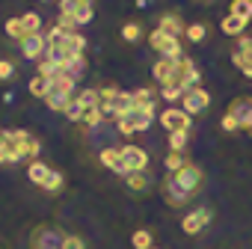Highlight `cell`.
<instances>
[{
	"mask_svg": "<svg viewBox=\"0 0 252 249\" xmlns=\"http://www.w3.org/2000/svg\"><path fill=\"white\" fill-rule=\"evenodd\" d=\"M163 196H166V202H169V205H175V208H181V205H187V202H190V196H187V193H181V190L172 184V178H166V181H163Z\"/></svg>",
	"mask_w": 252,
	"mask_h": 249,
	"instance_id": "cell-17",
	"label": "cell"
},
{
	"mask_svg": "<svg viewBox=\"0 0 252 249\" xmlns=\"http://www.w3.org/2000/svg\"><path fill=\"white\" fill-rule=\"evenodd\" d=\"M57 27H60V30H65V33H74V27H77V24H74V18H71L68 12H60V18H57Z\"/></svg>",
	"mask_w": 252,
	"mask_h": 249,
	"instance_id": "cell-37",
	"label": "cell"
},
{
	"mask_svg": "<svg viewBox=\"0 0 252 249\" xmlns=\"http://www.w3.org/2000/svg\"><path fill=\"white\" fill-rule=\"evenodd\" d=\"M208 104H211V92H205L202 86L184 92V98H181V110H184L187 116H196V113L208 110Z\"/></svg>",
	"mask_w": 252,
	"mask_h": 249,
	"instance_id": "cell-8",
	"label": "cell"
},
{
	"mask_svg": "<svg viewBox=\"0 0 252 249\" xmlns=\"http://www.w3.org/2000/svg\"><path fill=\"white\" fill-rule=\"evenodd\" d=\"M199 68L187 60V57H181L178 62H175V74H172V83L169 86H178L181 92H190V89H196L199 86Z\"/></svg>",
	"mask_w": 252,
	"mask_h": 249,
	"instance_id": "cell-3",
	"label": "cell"
},
{
	"mask_svg": "<svg viewBox=\"0 0 252 249\" xmlns=\"http://www.w3.org/2000/svg\"><path fill=\"white\" fill-rule=\"evenodd\" d=\"M98 160H101L107 169H113V172L125 175V169H122V149H104V152L98 155Z\"/></svg>",
	"mask_w": 252,
	"mask_h": 249,
	"instance_id": "cell-14",
	"label": "cell"
},
{
	"mask_svg": "<svg viewBox=\"0 0 252 249\" xmlns=\"http://www.w3.org/2000/svg\"><path fill=\"white\" fill-rule=\"evenodd\" d=\"M228 15L240 18V21H252V0H231L228 3Z\"/></svg>",
	"mask_w": 252,
	"mask_h": 249,
	"instance_id": "cell-18",
	"label": "cell"
},
{
	"mask_svg": "<svg viewBox=\"0 0 252 249\" xmlns=\"http://www.w3.org/2000/svg\"><path fill=\"white\" fill-rule=\"evenodd\" d=\"M48 89H51V80H48V77L36 74V77L30 80V95H33V98H48Z\"/></svg>",
	"mask_w": 252,
	"mask_h": 249,
	"instance_id": "cell-22",
	"label": "cell"
},
{
	"mask_svg": "<svg viewBox=\"0 0 252 249\" xmlns=\"http://www.w3.org/2000/svg\"><path fill=\"white\" fill-rule=\"evenodd\" d=\"M6 36L15 39V42H24V36H27L24 21H21V18H9V21H6Z\"/></svg>",
	"mask_w": 252,
	"mask_h": 249,
	"instance_id": "cell-25",
	"label": "cell"
},
{
	"mask_svg": "<svg viewBox=\"0 0 252 249\" xmlns=\"http://www.w3.org/2000/svg\"><path fill=\"white\" fill-rule=\"evenodd\" d=\"M149 45L160 54V60H181L184 57V48H181V42H178V36H169V33H163V30H152L149 33Z\"/></svg>",
	"mask_w": 252,
	"mask_h": 249,
	"instance_id": "cell-2",
	"label": "cell"
},
{
	"mask_svg": "<svg viewBox=\"0 0 252 249\" xmlns=\"http://www.w3.org/2000/svg\"><path fill=\"white\" fill-rule=\"evenodd\" d=\"M187 140H190V131H175V134H169V149L172 152H184Z\"/></svg>",
	"mask_w": 252,
	"mask_h": 249,
	"instance_id": "cell-29",
	"label": "cell"
},
{
	"mask_svg": "<svg viewBox=\"0 0 252 249\" xmlns=\"http://www.w3.org/2000/svg\"><path fill=\"white\" fill-rule=\"evenodd\" d=\"M152 74H155V80L160 86H169L172 83V74H175V60H158L155 68H152Z\"/></svg>",
	"mask_w": 252,
	"mask_h": 249,
	"instance_id": "cell-13",
	"label": "cell"
},
{
	"mask_svg": "<svg viewBox=\"0 0 252 249\" xmlns=\"http://www.w3.org/2000/svg\"><path fill=\"white\" fill-rule=\"evenodd\" d=\"M104 122V116H101V110L95 107V110H83V124L86 128H95V124H101Z\"/></svg>",
	"mask_w": 252,
	"mask_h": 249,
	"instance_id": "cell-33",
	"label": "cell"
},
{
	"mask_svg": "<svg viewBox=\"0 0 252 249\" xmlns=\"http://www.w3.org/2000/svg\"><path fill=\"white\" fill-rule=\"evenodd\" d=\"M231 62H234L246 77H252V39H249V36H240V39H237V45L231 48Z\"/></svg>",
	"mask_w": 252,
	"mask_h": 249,
	"instance_id": "cell-7",
	"label": "cell"
},
{
	"mask_svg": "<svg viewBox=\"0 0 252 249\" xmlns=\"http://www.w3.org/2000/svg\"><path fill=\"white\" fill-rule=\"evenodd\" d=\"M60 249H83V240L77 234H63L60 237Z\"/></svg>",
	"mask_w": 252,
	"mask_h": 249,
	"instance_id": "cell-36",
	"label": "cell"
},
{
	"mask_svg": "<svg viewBox=\"0 0 252 249\" xmlns=\"http://www.w3.org/2000/svg\"><path fill=\"white\" fill-rule=\"evenodd\" d=\"M15 74V62L12 60H0V80H9Z\"/></svg>",
	"mask_w": 252,
	"mask_h": 249,
	"instance_id": "cell-39",
	"label": "cell"
},
{
	"mask_svg": "<svg viewBox=\"0 0 252 249\" xmlns=\"http://www.w3.org/2000/svg\"><path fill=\"white\" fill-rule=\"evenodd\" d=\"M74 101H77L83 110H95V107H101V95H98V89H83V92L74 95Z\"/></svg>",
	"mask_w": 252,
	"mask_h": 249,
	"instance_id": "cell-20",
	"label": "cell"
},
{
	"mask_svg": "<svg viewBox=\"0 0 252 249\" xmlns=\"http://www.w3.org/2000/svg\"><path fill=\"white\" fill-rule=\"evenodd\" d=\"M146 166H149V152L146 149H140V146H125L122 149V169H125V175L128 172H146Z\"/></svg>",
	"mask_w": 252,
	"mask_h": 249,
	"instance_id": "cell-5",
	"label": "cell"
},
{
	"mask_svg": "<svg viewBox=\"0 0 252 249\" xmlns=\"http://www.w3.org/2000/svg\"><path fill=\"white\" fill-rule=\"evenodd\" d=\"M228 113L237 119L240 124V131H252V98L249 95H240L228 104Z\"/></svg>",
	"mask_w": 252,
	"mask_h": 249,
	"instance_id": "cell-9",
	"label": "cell"
},
{
	"mask_svg": "<svg viewBox=\"0 0 252 249\" xmlns=\"http://www.w3.org/2000/svg\"><path fill=\"white\" fill-rule=\"evenodd\" d=\"M131 243H134V249H152V234L140 228V231L131 234Z\"/></svg>",
	"mask_w": 252,
	"mask_h": 249,
	"instance_id": "cell-32",
	"label": "cell"
},
{
	"mask_svg": "<svg viewBox=\"0 0 252 249\" xmlns=\"http://www.w3.org/2000/svg\"><path fill=\"white\" fill-rule=\"evenodd\" d=\"M158 119H160V124H163V131H166V134H175V131H190V116H187L181 107H166Z\"/></svg>",
	"mask_w": 252,
	"mask_h": 249,
	"instance_id": "cell-6",
	"label": "cell"
},
{
	"mask_svg": "<svg viewBox=\"0 0 252 249\" xmlns=\"http://www.w3.org/2000/svg\"><path fill=\"white\" fill-rule=\"evenodd\" d=\"M71 18L74 24H89L95 18V6H92V0H77V6L71 9Z\"/></svg>",
	"mask_w": 252,
	"mask_h": 249,
	"instance_id": "cell-16",
	"label": "cell"
},
{
	"mask_svg": "<svg viewBox=\"0 0 252 249\" xmlns=\"http://www.w3.org/2000/svg\"><path fill=\"white\" fill-rule=\"evenodd\" d=\"M184 36H187L190 42H205V36H208V27H205V24H187Z\"/></svg>",
	"mask_w": 252,
	"mask_h": 249,
	"instance_id": "cell-30",
	"label": "cell"
},
{
	"mask_svg": "<svg viewBox=\"0 0 252 249\" xmlns=\"http://www.w3.org/2000/svg\"><path fill=\"white\" fill-rule=\"evenodd\" d=\"M220 30H222L225 36L240 39V36H243V30H246V21H240V18H234V15H225V18L220 21Z\"/></svg>",
	"mask_w": 252,
	"mask_h": 249,
	"instance_id": "cell-19",
	"label": "cell"
},
{
	"mask_svg": "<svg viewBox=\"0 0 252 249\" xmlns=\"http://www.w3.org/2000/svg\"><path fill=\"white\" fill-rule=\"evenodd\" d=\"M39 149H42V146H39V140H36V137H30L27 131H21V128L3 131V128H0V163H3V166L18 163V160H24V157L36 160Z\"/></svg>",
	"mask_w": 252,
	"mask_h": 249,
	"instance_id": "cell-1",
	"label": "cell"
},
{
	"mask_svg": "<svg viewBox=\"0 0 252 249\" xmlns=\"http://www.w3.org/2000/svg\"><path fill=\"white\" fill-rule=\"evenodd\" d=\"M39 74L48 77V80H54V77H60V74H65V71H63V65H57V62H51V60H42V62H39Z\"/></svg>",
	"mask_w": 252,
	"mask_h": 249,
	"instance_id": "cell-27",
	"label": "cell"
},
{
	"mask_svg": "<svg viewBox=\"0 0 252 249\" xmlns=\"http://www.w3.org/2000/svg\"><path fill=\"white\" fill-rule=\"evenodd\" d=\"M152 249H158V246H152Z\"/></svg>",
	"mask_w": 252,
	"mask_h": 249,
	"instance_id": "cell-42",
	"label": "cell"
},
{
	"mask_svg": "<svg viewBox=\"0 0 252 249\" xmlns=\"http://www.w3.org/2000/svg\"><path fill=\"white\" fill-rule=\"evenodd\" d=\"M68 51H71V57H83V51H86V36L71 33V36H68Z\"/></svg>",
	"mask_w": 252,
	"mask_h": 249,
	"instance_id": "cell-28",
	"label": "cell"
},
{
	"mask_svg": "<svg viewBox=\"0 0 252 249\" xmlns=\"http://www.w3.org/2000/svg\"><path fill=\"white\" fill-rule=\"evenodd\" d=\"M163 163H166V169H169V172L175 175V172H178V169H184V166H187L190 160H187V155H184V152H169Z\"/></svg>",
	"mask_w": 252,
	"mask_h": 249,
	"instance_id": "cell-23",
	"label": "cell"
},
{
	"mask_svg": "<svg viewBox=\"0 0 252 249\" xmlns=\"http://www.w3.org/2000/svg\"><path fill=\"white\" fill-rule=\"evenodd\" d=\"M125 181H128V187H131L134 193H146V187H149L146 172H128V175H125Z\"/></svg>",
	"mask_w": 252,
	"mask_h": 249,
	"instance_id": "cell-24",
	"label": "cell"
},
{
	"mask_svg": "<svg viewBox=\"0 0 252 249\" xmlns=\"http://www.w3.org/2000/svg\"><path fill=\"white\" fill-rule=\"evenodd\" d=\"M158 21H160L158 30H163V33H169V36H184V30H187V24L181 21L178 12H166V15H160Z\"/></svg>",
	"mask_w": 252,
	"mask_h": 249,
	"instance_id": "cell-12",
	"label": "cell"
},
{
	"mask_svg": "<svg viewBox=\"0 0 252 249\" xmlns=\"http://www.w3.org/2000/svg\"><path fill=\"white\" fill-rule=\"evenodd\" d=\"M42 3H48V0H42Z\"/></svg>",
	"mask_w": 252,
	"mask_h": 249,
	"instance_id": "cell-41",
	"label": "cell"
},
{
	"mask_svg": "<svg viewBox=\"0 0 252 249\" xmlns=\"http://www.w3.org/2000/svg\"><path fill=\"white\" fill-rule=\"evenodd\" d=\"M21 21H24V30L27 33H42V15L39 12H24Z\"/></svg>",
	"mask_w": 252,
	"mask_h": 249,
	"instance_id": "cell-26",
	"label": "cell"
},
{
	"mask_svg": "<svg viewBox=\"0 0 252 249\" xmlns=\"http://www.w3.org/2000/svg\"><path fill=\"white\" fill-rule=\"evenodd\" d=\"M211 217H214V214H211L208 208H199V211H190V214H187V217L181 219V228H184L187 234H199V231H202V228H205V225L211 222Z\"/></svg>",
	"mask_w": 252,
	"mask_h": 249,
	"instance_id": "cell-11",
	"label": "cell"
},
{
	"mask_svg": "<svg viewBox=\"0 0 252 249\" xmlns=\"http://www.w3.org/2000/svg\"><path fill=\"white\" fill-rule=\"evenodd\" d=\"M160 98L175 104V101H181V98H184V92H181L178 86H160Z\"/></svg>",
	"mask_w": 252,
	"mask_h": 249,
	"instance_id": "cell-35",
	"label": "cell"
},
{
	"mask_svg": "<svg viewBox=\"0 0 252 249\" xmlns=\"http://www.w3.org/2000/svg\"><path fill=\"white\" fill-rule=\"evenodd\" d=\"M140 36H143L140 24H125V27H122V39H125V42H137Z\"/></svg>",
	"mask_w": 252,
	"mask_h": 249,
	"instance_id": "cell-34",
	"label": "cell"
},
{
	"mask_svg": "<svg viewBox=\"0 0 252 249\" xmlns=\"http://www.w3.org/2000/svg\"><path fill=\"white\" fill-rule=\"evenodd\" d=\"M65 116H68L71 122H83V107H80L77 101H71V104L65 107Z\"/></svg>",
	"mask_w": 252,
	"mask_h": 249,
	"instance_id": "cell-38",
	"label": "cell"
},
{
	"mask_svg": "<svg viewBox=\"0 0 252 249\" xmlns=\"http://www.w3.org/2000/svg\"><path fill=\"white\" fill-rule=\"evenodd\" d=\"M202 181H205V175H202V169L193 166V163H187L184 169H178V172L172 175V184H175L181 193H187V196H196V193L202 190Z\"/></svg>",
	"mask_w": 252,
	"mask_h": 249,
	"instance_id": "cell-4",
	"label": "cell"
},
{
	"mask_svg": "<svg viewBox=\"0 0 252 249\" xmlns=\"http://www.w3.org/2000/svg\"><path fill=\"white\" fill-rule=\"evenodd\" d=\"M63 184H65L63 172L51 169V175H48V181H45V190H48V193H60V190H63Z\"/></svg>",
	"mask_w": 252,
	"mask_h": 249,
	"instance_id": "cell-31",
	"label": "cell"
},
{
	"mask_svg": "<svg viewBox=\"0 0 252 249\" xmlns=\"http://www.w3.org/2000/svg\"><path fill=\"white\" fill-rule=\"evenodd\" d=\"M220 124H222V131H228V134H234V131H240V124H237V119H234L231 113H225Z\"/></svg>",
	"mask_w": 252,
	"mask_h": 249,
	"instance_id": "cell-40",
	"label": "cell"
},
{
	"mask_svg": "<svg viewBox=\"0 0 252 249\" xmlns=\"http://www.w3.org/2000/svg\"><path fill=\"white\" fill-rule=\"evenodd\" d=\"M18 45H21V54H24L27 60H39V57L48 51V36H45V33H27L24 42H18Z\"/></svg>",
	"mask_w": 252,
	"mask_h": 249,
	"instance_id": "cell-10",
	"label": "cell"
},
{
	"mask_svg": "<svg viewBox=\"0 0 252 249\" xmlns=\"http://www.w3.org/2000/svg\"><path fill=\"white\" fill-rule=\"evenodd\" d=\"M63 71H65L68 77H74V80L83 77V74H86V57H74V60H68Z\"/></svg>",
	"mask_w": 252,
	"mask_h": 249,
	"instance_id": "cell-21",
	"label": "cell"
},
{
	"mask_svg": "<svg viewBox=\"0 0 252 249\" xmlns=\"http://www.w3.org/2000/svg\"><path fill=\"white\" fill-rule=\"evenodd\" d=\"M48 175H51V166H48V163H42V160H30V166H27V178H30L33 184L45 187Z\"/></svg>",
	"mask_w": 252,
	"mask_h": 249,
	"instance_id": "cell-15",
	"label": "cell"
}]
</instances>
